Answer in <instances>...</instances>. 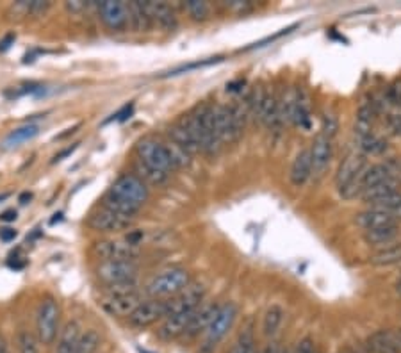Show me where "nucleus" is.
<instances>
[{
    "instance_id": "nucleus-6",
    "label": "nucleus",
    "mask_w": 401,
    "mask_h": 353,
    "mask_svg": "<svg viewBox=\"0 0 401 353\" xmlns=\"http://www.w3.org/2000/svg\"><path fill=\"white\" fill-rule=\"evenodd\" d=\"M109 194L116 196V199L125 200V202L134 203V205L143 207L147 203L148 196H150V190L148 185L136 176L134 173H123L112 182L111 188L107 191Z\"/></svg>"
},
{
    "instance_id": "nucleus-47",
    "label": "nucleus",
    "mask_w": 401,
    "mask_h": 353,
    "mask_svg": "<svg viewBox=\"0 0 401 353\" xmlns=\"http://www.w3.org/2000/svg\"><path fill=\"white\" fill-rule=\"evenodd\" d=\"M134 111V103H129V105H125L123 109H120V111L116 112V114H112L111 120H118V121H125L127 118H130V114H132ZM107 120V121H111Z\"/></svg>"
},
{
    "instance_id": "nucleus-56",
    "label": "nucleus",
    "mask_w": 401,
    "mask_h": 353,
    "mask_svg": "<svg viewBox=\"0 0 401 353\" xmlns=\"http://www.w3.org/2000/svg\"><path fill=\"white\" fill-rule=\"evenodd\" d=\"M393 216H394V220L401 221V200H400V203H398V205L393 209Z\"/></svg>"
},
{
    "instance_id": "nucleus-19",
    "label": "nucleus",
    "mask_w": 401,
    "mask_h": 353,
    "mask_svg": "<svg viewBox=\"0 0 401 353\" xmlns=\"http://www.w3.org/2000/svg\"><path fill=\"white\" fill-rule=\"evenodd\" d=\"M194 310H184V312H173L168 318L163 319V325L157 330V336L163 341H172L178 339V337L184 336L186 332L187 323H189L191 316H193Z\"/></svg>"
},
{
    "instance_id": "nucleus-45",
    "label": "nucleus",
    "mask_w": 401,
    "mask_h": 353,
    "mask_svg": "<svg viewBox=\"0 0 401 353\" xmlns=\"http://www.w3.org/2000/svg\"><path fill=\"white\" fill-rule=\"evenodd\" d=\"M91 6V2H82V0H70V2H66L65 8L68 13L72 14H81L84 13L88 8Z\"/></svg>"
},
{
    "instance_id": "nucleus-29",
    "label": "nucleus",
    "mask_w": 401,
    "mask_h": 353,
    "mask_svg": "<svg viewBox=\"0 0 401 353\" xmlns=\"http://www.w3.org/2000/svg\"><path fill=\"white\" fill-rule=\"evenodd\" d=\"M378 118L376 114L375 108L371 105V102L362 103L357 111V117H355V125H353V132L357 138H364V136H369L373 134V129H375V121Z\"/></svg>"
},
{
    "instance_id": "nucleus-36",
    "label": "nucleus",
    "mask_w": 401,
    "mask_h": 353,
    "mask_svg": "<svg viewBox=\"0 0 401 353\" xmlns=\"http://www.w3.org/2000/svg\"><path fill=\"white\" fill-rule=\"evenodd\" d=\"M184 9L189 14L193 22H207L211 18V4L203 2V0H186L184 2Z\"/></svg>"
},
{
    "instance_id": "nucleus-5",
    "label": "nucleus",
    "mask_w": 401,
    "mask_h": 353,
    "mask_svg": "<svg viewBox=\"0 0 401 353\" xmlns=\"http://www.w3.org/2000/svg\"><path fill=\"white\" fill-rule=\"evenodd\" d=\"M136 155H138L139 163L147 164L150 168L161 170V172L166 173L173 172V164L172 159H169L166 143L159 141L154 136H145L136 143Z\"/></svg>"
},
{
    "instance_id": "nucleus-24",
    "label": "nucleus",
    "mask_w": 401,
    "mask_h": 353,
    "mask_svg": "<svg viewBox=\"0 0 401 353\" xmlns=\"http://www.w3.org/2000/svg\"><path fill=\"white\" fill-rule=\"evenodd\" d=\"M398 193H400V179H387V181H382L378 184L371 185V188H367L360 194V199L371 207H376Z\"/></svg>"
},
{
    "instance_id": "nucleus-46",
    "label": "nucleus",
    "mask_w": 401,
    "mask_h": 353,
    "mask_svg": "<svg viewBox=\"0 0 401 353\" xmlns=\"http://www.w3.org/2000/svg\"><path fill=\"white\" fill-rule=\"evenodd\" d=\"M314 350H316L314 341H312L311 337H305V339H302L300 343H298L296 353H312Z\"/></svg>"
},
{
    "instance_id": "nucleus-34",
    "label": "nucleus",
    "mask_w": 401,
    "mask_h": 353,
    "mask_svg": "<svg viewBox=\"0 0 401 353\" xmlns=\"http://www.w3.org/2000/svg\"><path fill=\"white\" fill-rule=\"evenodd\" d=\"M282 321H284V309L280 305H271L266 310L263 319V332L266 337H273L278 332V328L282 327Z\"/></svg>"
},
{
    "instance_id": "nucleus-44",
    "label": "nucleus",
    "mask_w": 401,
    "mask_h": 353,
    "mask_svg": "<svg viewBox=\"0 0 401 353\" xmlns=\"http://www.w3.org/2000/svg\"><path fill=\"white\" fill-rule=\"evenodd\" d=\"M225 8L229 9V11H232V13H239V14H245L248 13V11H251L254 9V4L251 2H241V0H232V2H225Z\"/></svg>"
},
{
    "instance_id": "nucleus-48",
    "label": "nucleus",
    "mask_w": 401,
    "mask_h": 353,
    "mask_svg": "<svg viewBox=\"0 0 401 353\" xmlns=\"http://www.w3.org/2000/svg\"><path fill=\"white\" fill-rule=\"evenodd\" d=\"M17 236H18V232L14 230V228H11V227H2V228H0V239H2L4 243L13 241V239Z\"/></svg>"
},
{
    "instance_id": "nucleus-2",
    "label": "nucleus",
    "mask_w": 401,
    "mask_h": 353,
    "mask_svg": "<svg viewBox=\"0 0 401 353\" xmlns=\"http://www.w3.org/2000/svg\"><path fill=\"white\" fill-rule=\"evenodd\" d=\"M212 111H214V103L203 100L184 114L191 132L194 134V138L198 141L200 150L207 155H216L223 147V143L220 141L218 134H216Z\"/></svg>"
},
{
    "instance_id": "nucleus-4",
    "label": "nucleus",
    "mask_w": 401,
    "mask_h": 353,
    "mask_svg": "<svg viewBox=\"0 0 401 353\" xmlns=\"http://www.w3.org/2000/svg\"><path fill=\"white\" fill-rule=\"evenodd\" d=\"M61 309L56 298L47 296L39 303L38 316H36V337L39 345L50 346L56 341L57 330H59Z\"/></svg>"
},
{
    "instance_id": "nucleus-9",
    "label": "nucleus",
    "mask_w": 401,
    "mask_h": 353,
    "mask_svg": "<svg viewBox=\"0 0 401 353\" xmlns=\"http://www.w3.org/2000/svg\"><path fill=\"white\" fill-rule=\"evenodd\" d=\"M134 221H136V218H132V216L118 214V212L111 211V209L99 207V209L91 212L90 218H88V227H90L91 230H95V232L116 234L132 227Z\"/></svg>"
},
{
    "instance_id": "nucleus-30",
    "label": "nucleus",
    "mask_w": 401,
    "mask_h": 353,
    "mask_svg": "<svg viewBox=\"0 0 401 353\" xmlns=\"http://www.w3.org/2000/svg\"><path fill=\"white\" fill-rule=\"evenodd\" d=\"M82 337V327L79 321H68L63 328L59 336V343H57L56 353H75L77 352L79 341Z\"/></svg>"
},
{
    "instance_id": "nucleus-13",
    "label": "nucleus",
    "mask_w": 401,
    "mask_h": 353,
    "mask_svg": "<svg viewBox=\"0 0 401 353\" xmlns=\"http://www.w3.org/2000/svg\"><path fill=\"white\" fill-rule=\"evenodd\" d=\"M143 302L141 294L136 293H123V294H104V298L100 300V307L109 316H116V318H129L134 310L138 309L139 303Z\"/></svg>"
},
{
    "instance_id": "nucleus-52",
    "label": "nucleus",
    "mask_w": 401,
    "mask_h": 353,
    "mask_svg": "<svg viewBox=\"0 0 401 353\" xmlns=\"http://www.w3.org/2000/svg\"><path fill=\"white\" fill-rule=\"evenodd\" d=\"M0 353H11V348H9V343L2 334H0Z\"/></svg>"
},
{
    "instance_id": "nucleus-26",
    "label": "nucleus",
    "mask_w": 401,
    "mask_h": 353,
    "mask_svg": "<svg viewBox=\"0 0 401 353\" xmlns=\"http://www.w3.org/2000/svg\"><path fill=\"white\" fill-rule=\"evenodd\" d=\"M312 176V161H311V150L303 148L300 154L294 157L293 164L289 170V181L294 188H302L309 182Z\"/></svg>"
},
{
    "instance_id": "nucleus-39",
    "label": "nucleus",
    "mask_w": 401,
    "mask_h": 353,
    "mask_svg": "<svg viewBox=\"0 0 401 353\" xmlns=\"http://www.w3.org/2000/svg\"><path fill=\"white\" fill-rule=\"evenodd\" d=\"M337 130H339V118L336 117L333 111H325L323 117H321V132L327 138L333 139L336 138Z\"/></svg>"
},
{
    "instance_id": "nucleus-59",
    "label": "nucleus",
    "mask_w": 401,
    "mask_h": 353,
    "mask_svg": "<svg viewBox=\"0 0 401 353\" xmlns=\"http://www.w3.org/2000/svg\"><path fill=\"white\" fill-rule=\"evenodd\" d=\"M6 199H9V193H4V194H0V202H2V200H6Z\"/></svg>"
},
{
    "instance_id": "nucleus-16",
    "label": "nucleus",
    "mask_w": 401,
    "mask_h": 353,
    "mask_svg": "<svg viewBox=\"0 0 401 353\" xmlns=\"http://www.w3.org/2000/svg\"><path fill=\"white\" fill-rule=\"evenodd\" d=\"M168 138L173 145L181 147L182 150H186L189 155L200 154V152H202L200 150L198 141L194 138V134L191 132L189 125H187L184 114H182L175 123H172V125L168 127Z\"/></svg>"
},
{
    "instance_id": "nucleus-21",
    "label": "nucleus",
    "mask_w": 401,
    "mask_h": 353,
    "mask_svg": "<svg viewBox=\"0 0 401 353\" xmlns=\"http://www.w3.org/2000/svg\"><path fill=\"white\" fill-rule=\"evenodd\" d=\"M312 109H311V93L303 86L296 88V100H294V111L291 118V125L300 129H311Z\"/></svg>"
},
{
    "instance_id": "nucleus-3",
    "label": "nucleus",
    "mask_w": 401,
    "mask_h": 353,
    "mask_svg": "<svg viewBox=\"0 0 401 353\" xmlns=\"http://www.w3.org/2000/svg\"><path fill=\"white\" fill-rule=\"evenodd\" d=\"M191 284V276L184 268H169L156 275L145 288V294L154 300H164L168 296H175Z\"/></svg>"
},
{
    "instance_id": "nucleus-22",
    "label": "nucleus",
    "mask_w": 401,
    "mask_h": 353,
    "mask_svg": "<svg viewBox=\"0 0 401 353\" xmlns=\"http://www.w3.org/2000/svg\"><path fill=\"white\" fill-rule=\"evenodd\" d=\"M353 221L358 228H362L364 232H366V230H373V228H382L398 223V221L394 220L393 212L375 209V207H369L366 211L355 214Z\"/></svg>"
},
{
    "instance_id": "nucleus-28",
    "label": "nucleus",
    "mask_w": 401,
    "mask_h": 353,
    "mask_svg": "<svg viewBox=\"0 0 401 353\" xmlns=\"http://www.w3.org/2000/svg\"><path fill=\"white\" fill-rule=\"evenodd\" d=\"M366 348L369 353H401L394 341L393 330H378L366 339Z\"/></svg>"
},
{
    "instance_id": "nucleus-1",
    "label": "nucleus",
    "mask_w": 401,
    "mask_h": 353,
    "mask_svg": "<svg viewBox=\"0 0 401 353\" xmlns=\"http://www.w3.org/2000/svg\"><path fill=\"white\" fill-rule=\"evenodd\" d=\"M214 129L223 145H234L243 138L248 121V111L243 100L234 103H214Z\"/></svg>"
},
{
    "instance_id": "nucleus-50",
    "label": "nucleus",
    "mask_w": 401,
    "mask_h": 353,
    "mask_svg": "<svg viewBox=\"0 0 401 353\" xmlns=\"http://www.w3.org/2000/svg\"><path fill=\"white\" fill-rule=\"evenodd\" d=\"M17 218H18V214L14 209H9V211H4L2 214H0V220L6 221V223H11V221H14Z\"/></svg>"
},
{
    "instance_id": "nucleus-54",
    "label": "nucleus",
    "mask_w": 401,
    "mask_h": 353,
    "mask_svg": "<svg viewBox=\"0 0 401 353\" xmlns=\"http://www.w3.org/2000/svg\"><path fill=\"white\" fill-rule=\"evenodd\" d=\"M269 353H289V352L285 348H282L278 343H271V345H269Z\"/></svg>"
},
{
    "instance_id": "nucleus-15",
    "label": "nucleus",
    "mask_w": 401,
    "mask_h": 353,
    "mask_svg": "<svg viewBox=\"0 0 401 353\" xmlns=\"http://www.w3.org/2000/svg\"><path fill=\"white\" fill-rule=\"evenodd\" d=\"M205 298V288L202 284H194L191 282L184 291L172 296L168 302V316L173 312H184V310H194L200 303H203Z\"/></svg>"
},
{
    "instance_id": "nucleus-35",
    "label": "nucleus",
    "mask_w": 401,
    "mask_h": 353,
    "mask_svg": "<svg viewBox=\"0 0 401 353\" xmlns=\"http://www.w3.org/2000/svg\"><path fill=\"white\" fill-rule=\"evenodd\" d=\"M369 263L373 266H393V264L401 263V245L389 246V248H382V250L375 252L369 257Z\"/></svg>"
},
{
    "instance_id": "nucleus-20",
    "label": "nucleus",
    "mask_w": 401,
    "mask_h": 353,
    "mask_svg": "<svg viewBox=\"0 0 401 353\" xmlns=\"http://www.w3.org/2000/svg\"><path fill=\"white\" fill-rule=\"evenodd\" d=\"M150 13L152 26H157L161 30L172 32L178 27V17L175 9L166 2H147Z\"/></svg>"
},
{
    "instance_id": "nucleus-32",
    "label": "nucleus",
    "mask_w": 401,
    "mask_h": 353,
    "mask_svg": "<svg viewBox=\"0 0 401 353\" xmlns=\"http://www.w3.org/2000/svg\"><path fill=\"white\" fill-rule=\"evenodd\" d=\"M134 175L139 176L145 184L148 185V188H161V185H166L169 181V176H172V173H166V172H161V170H156V168H150V166H147V164L143 163H136V168H134Z\"/></svg>"
},
{
    "instance_id": "nucleus-31",
    "label": "nucleus",
    "mask_w": 401,
    "mask_h": 353,
    "mask_svg": "<svg viewBox=\"0 0 401 353\" xmlns=\"http://www.w3.org/2000/svg\"><path fill=\"white\" fill-rule=\"evenodd\" d=\"M38 134H39V125H36V123H27V125H23V127H18V129L11 130V132L6 136V139L2 141V148L11 150V148L20 147V145H23V143L34 139Z\"/></svg>"
},
{
    "instance_id": "nucleus-14",
    "label": "nucleus",
    "mask_w": 401,
    "mask_h": 353,
    "mask_svg": "<svg viewBox=\"0 0 401 353\" xmlns=\"http://www.w3.org/2000/svg\"><path fill=\"white\" fill-rule=\"evenodd\" d=\"M311 150V161H312V176L320 179L327 168L332 163L333 157V139L327 138L323 134H318L312 145L309 147Z\"/></svg>"
},
{
    "instance_id": "nucleus-17",
    "label": "nucleus",
    "mask_w": 401,
    "mask_h": 353,
    "mask_svg": "<svg viewBox=\"0 0 401 353\" xmlns=\"http://www.w3.org/2000/svg\"><path fill=\"white\" fill-rule=\"evenodd\" d=\"M218 309H220V305L218 303H207L203 302L200 303L196 309H194L193 316H191L189 323H187L186 327V332H184V336L186 339H194V337H198L202 332L207 330L209 323L212 321V318H214V314L218 312Z\"/></svg>"
},
{
    "instance_id": "nucleus-27",
    "label": "nucleus",
    "mask_w": 401,
    "mask_h": 353,
    "mask_svg": "<svg viewBox=\"0 0 401 353\" xmlns=\"http://www.w3.org/2000/svg\"><path fill=\"white\" fill-rule=\"evenodd\" d=\"M127 13H129V29L134 32H147L152 27L150 13H148L147 2H127Z\"/></svg>"
},
{
    "instance_id": "nucleus-33",
    "label": "nucleus",
    "mask_w": 401,
    "mask_h": 353,
    "mask_svg": "<svg viewBox=\"0 0 401 353\" xmlns=\"http://www.w3.org/2000/svg\"><path fill=\"white\" fill-rule=\"evenodd\" d=\"M389 148V143L384 138L376 136L375 132L369 134V136H364V138H357V152H360L362 155H382L385 154Z\"/></svg>"
},
{
    "instance_id": "nucleus-11",
    "label": "nucleus",
    "mask_w": 401,
    "mask_h": 353,
    "mask_svg": "<svg viewBox=\"0 0 401 353\" xmlns=\"http://www.w3.org/2000/svg\"><path fill=\"white\" fill-rule=\"evenodd\" d=\"M164 318H168V302L166 300H143L129 316V323L136 328H147L159 323Z\"/></svg>"
},
{
    "instance_id": "nucleus-23",
    "label": "nucleus",
    "mask_w": 401,
    "mask_h": 353,
    "mask_svg": "<svg viewBox=\"0 0 401 353\" xmlns=\"http://www.w3.org/2000/svg\"><path fill=\"white\" fill-rule=\"evenodd\" d=\"M278 95H280V93H276L275 90H267L266 88V95H264L259 117H257V120H259L266 129H276V127L282 125Z\"/></svg>"
},
{
    "instance_id": "nucleus-12",
    "label": "nucleus",
    "mask_w": 401,
    "mask_h": 353,
    "mask_svg": "<svg viewBox=\"0 0 401 353\" xmlns=\"http://www.w3.org/2000/svg\"><path fill=\"white\" fill-rule=\"evenodd\" d=\"M99 17L105 27L112 32H123L129 29V13H127V2L118 0H105L100 2Z\"/></svg>"
},
{
    "instance_id": "nucleus-57",
    "label": "nucleus",
    "mask_w": 401,
    "mask_h": 353,
    "mask_svg": "<svg viewBox=\"0 0 401 353\" xmlns=\"http://www.w3.org/2000/svg\"><path fill=\"white\" fill-rule=\"evenodd\" d=\"M54 216H56V218H52V221H50V223H52V225L56 223V221L63 220V212H56V214H54Z\"/></svg>"
},
{
    "instance_id": "nucleus-10",
    "label": "nucleus",
    "mask_w": 401,
    "mask_h": 353,
    "mask_svg": "<svg viewBox=\"0 0 401 353\" xmlns=\"http://www.w3.org/2000/svg\"><path fill=\"white\" fill-rule=\"evenodd\" d=\"M138 275L139 266L136 261H109V263H100L96 268V276L105 285L132 282L138 280Z\"/></svg>"
},
{
    "instance_id": "nucleus-49",
    "label": "nucleus",
    "mask_w": 401,
    "mask_h": 353,
    "mask_svg": "<svg viewBox=\"0 0 401 353\" xmlns=\"http://www.w3.org/2000/svg\"><path fill=\"white\" fill-rule=\"evenodd\" d=\"M14 39H17V36L13 32H9L4 39H0V52H8L11 48V45L14 43Z\"/></svg>"
},
{
    "instance_id": "nucleus-37",
    "label": "nucleus",
    "mask_w": 401,
    "mask_h": 353,
    "mask_svg": "<svg viewBox=\"0 0 401 353\" xmlns=\"http://www.w3.org/2000/svg\"><path fill=\"white\" fill-rule=\"evenodd\" d=\"M166 148H168V154H169V159H172L173 170L186 168V166H189V164H191V155L187 154L186 150H182L181 147H177V145H173L172 141L166 143Z\"/></svg>"
},
{
    "instance_id": "nucleus-61",
    "label": "nucleus",
    "mask_w": 401,
    "mask_h": 353,
    "mask_svg": "<svg viewBox=\"0 0 401 353\" xmlns=\"http://www.w3.org/2000/svg\"><path fill=\"white\" fill-rule=\"evenodd\" d=\"M312 353H320V352H318V350H314V352H312Z\"/></svg>"
},
{
    "instance_id": "nucleus-58",
    "label": "nucleus",
    "mask_w": 401,
    "mask_h": 353,
    "mask_svg": "<svg viewBox=\"0 0 401 353\" xmlns=\"http://www.w3.org/2000/svg\"><path fill=\"white\" fill-rule=\"evenodd\" d=\"M396 291H398V293L401 294V279L398 280V284H396Z\"/></svg>"
},
{
    "instance_id": "nucleus-40",
    "label": "nucleus",
    "mask_w": 401,
    "mask_h": 353,
    "mask_svg": "<svg viewBox=\"0 0 401 353\" xmlns=\"http://www.w3.org/2000/svg\"><path fill=\"white\" fill-rule=\"evenodd\" d=\"M18 348L20 353H39V341L34 334L22 330L18 334Z\"/></svg>"
},
{
    "instance_id": "nucleus-51",
    "label": "nucleus",
    "mask_w": 401,
    "mask_h": 353,
    "mask_svg": "<svg viewBox=\"0 0 401 353\" xmlns=\"http://www.w3.org/2000/svg\"><path fill=\"white\" fill-rule=\"evenodd\" d=\"M77 147H79V145H74V147H70V148H66V150H63V152H59V154H56V155H54L52 163H59V161H63L66 157V155H70L74 150H77Z\"/></svg>"
},
{
    "instance_id": "nucleus-43",
    "label": "nucleus",
    "mask_w": 401,
    "mask_h": 353,
    "mask_svg": "<svg viewBox=\"0 0 401 353\" xmlns=\"http://www.w3.org/2000/svg\"><path fill=\"white\" fill-rule=\"evenodd\" d=\"M50 6L52 4L47 2V0H32V2H29V14H32V17H43L48 9H50Z\"/></svg>"
},
{
    "instance_id": "nucleus-42",
    "label": "nucleus",
    "mask_w": 401,
    "mask_h": 353,
    "mask_svg": "<svg viewBox=\"0 0 401 353\" xmlns=\"http://www.w3.org/2000/svg\"><path fill=\"white\" fill-rule=\"evenodd\" d=\"M384 93L391 108L401 109V79H396V81H394L393 84L384 91Z\"/></svg>"
},
{
    "instance_id": "nucleus-18",
    "label": "nucleus",
    "mask_w": 401,
    "mask_h": 353,
    "mask_svg": "<svg viewBox=\"0 0 401 353\" xmlns=\"http://www.w3.org/2000/svg\"><path fill=\"white\" fill-rule=\"evenodd\" d=\"M366 166H367L366 155H362L357 150L348 152V154L345 155V159L341 161V164H339V168H337L336 173L337 188H341L346 182H351L353 179H357V176L364 172Z\"/></svg>"
},
{
    "instance_id": "nucleus-41",
    "label": "nucleus",
    "mask_w": 401,
    "mask_h": 353,
    "mask_svg": "<svg viewBox=\"0 0 401 353\" xmlns=\"http://www.w3.org/2000/svg\"><path fill=\"white\" fill-rule=\"evenodd\" d=\"M221 61H223V57H212V59H207V61H196V63H191V65L178 66V68L172 70V72H168V74H164L163 77H173V75H181V74H186V72H191V70L205 68V66L216 65V63H221Z\"/></svg>"
},
{
    "instance_id": "nucleus-7",
    "label": "nucleus",
    "mask_w": 401,
    "mask_h": 353,
    "mask_svg": "<svg viewBox=\"0 0 401 353\" xmlns=\"http://www.w3.org/2000/svg\"><path fill=\"white\" fill-rule=\"evenodd\" d=\"M238 316L239 307L234 302H227L223 303V305H220L218 312L214 314L211 323H209L207 330H205V341H203V345L216 348L218 343H220V341L229 334L230 328L234 327Z\"/></svg>"
},
{
    "instance_id": "nucleus-25",
    "label": "nucleus",
    "mask_w": 401,
    "mask_h": 353,
    "mask_svg": "<svg viewBox=\"0 0 401 353\" xmlns=\"http://www.w3.org/2000/svg\"><path fill=\"white\" fill-rule=\"evenodd\" d=\"M401 236L400 225H389V227L382 228H373V230H366L364 232V241L369 246H375L378 250L382 248H389V246H394L398 241V237Z\"/></svg>"
},
{
    "instance_id": "nucleus-60",
    "label": "nucleus",
    "mask_w": 401,
    "mask_h": 353,
    "mask_svg": "<svg viewBox=\"0 0 401 353\" xmlns=\"http://www.w3.org/2000/svg\"><path fill=\"white\" fill-rule=\"evenodd\" d=\"M259 353H269V345H267V346H266V348H264V350H263V352H259Z\"/></svg>"
},
{
    "instance_id": "nucleus-62",
    "label": "nucleus",
    "mask_w": 401,
    "mask_h": 353,
    "mask_svg": "<svg viewBox=\"0 0 401 353\" xmlns=\"http://www.w3.org/2000/svg\"><path fill=\"white\" fill-rule=\"evenodd\" d=\"M342 353H355V352H342Z\"/></svg>"
},
{
    "instance_id": "nucleus-8",
    "label": "nucleus",
    "mask_w": 401,
    "mask_h": 353,
    "mask_svg": "<svg viewBox=\"0 0 401 353\" xmlns=\"http://www.w3.org/2000/svg\"><path fill=\"white\" fill-rule=\"evenodd\" d=\"M91 252L100 263H109V261H136L141 254V248L130 245L125 239H104L93 243Z\"/></svg>"
},
{
    "instance_id": "nucleus-53",
    "label": "nucleus",
    "mask_w": 401,
    "mask_h": 353,
    "mask_svg": "<svg viewBox=\"0 0 401 353\" xmlns=\"http://www.w3.org/2000/svg\"><path fill=\"white\" fill-rule=\"evenodd\" d=\"M20 257H14V261L13 259H9V266L11 268H14V270H22L23 266H25V261H18Z\"/></svg>"
},
{
    "instance_id": "nucleus-38",
    "label": "nucleus",
    "mask_w": 401,
    "mask_h": 353,
    "mask_svg": "<svg viewBox=\"0 0 401 353\" xmlns=\"http://www.w3.org/2000/svg\"><path fill=\"white\" fill-rule=\"evenodd\" d=\"M229 353H255L254 346V332L251 328H246L241 336L238 337V341L234 343L232 350Z\"/></svg>"
},
{
    "instance_id": "nucleus-55",
    "label": "nucleus",
    "mask_w": 401,
    "mask_h": 353,
    "mask_svg": "<svg viewBox=\"0 0 401 353\" xmlns=\"http://www.w3.org/2000/svg\"><path fill=\"white\" fill-rule=\"evenodd\" d=\"M18 200H20V203H22V205H27V203H29L30 200H32V194H30V193H22Z\"/></svg>"
}]
</instances>
